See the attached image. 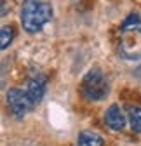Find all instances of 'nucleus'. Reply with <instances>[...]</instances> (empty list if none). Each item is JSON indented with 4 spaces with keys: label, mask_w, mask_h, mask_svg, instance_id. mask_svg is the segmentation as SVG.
<instances>
[{
    "label": "nucleus",
    "mask_w": 141,
    "mask_h": 146,
    "mask_svg": "<svg viewBox=\"0 0 141 146\" xmlns=\"http://www.w3.org/2000/svg\"><path fill=\"white\" fill-rule=\"evenodd\" d=\"M52 17V7L45 0H25L21 7V26L28 33L40 31Z\"/></svg>",
    "instance_id": "f257e3e1"
},
{
    "label": "nucleus",
    "mask_w": 141,
    "mask_h": 146,
    "mask_svg": "<svg viewBox=\"0 0 141 146\" xmlns=\"http://www.w3.org/2000/svg\"><path fill=\"white\" fill-rule=\"evenodd\" d=\"M82 94L89 101H101L108 96V82L98 68H92L82 78Z\"/></svg>",
    "instance_id": "f03ea898"
},
{
    "label": "nucleus",
    "mask_w": 141,
    "mask_h": 146,
    "mask_svg": "<svg viewBox=\"0 0 141 146\" xmlns=\"http://www.w3.org/2000/svg\"><path fill=\"white\" fill-rule=\"evenodd\" d=\"M120 54L126 59H141V26L126 28L120 33Z\"/></svg>",
    "instance_id": "7ed1b4c3"
},
{
    "label": "nucleus",
    "mask_w": 141,
    "mask_h": 146,
    "mask_svg": "<svg viewBox=\"0 0 141 146\" xmlns=\"http://www.w3.org/2000/svg\"><path fill=\"white\" fill-rule=\"evenodd\" d=\"M7 103L16 117H25L30 110L35 106V103L30 99L28 92H23L19 89H9L7 90Z\"/></svg>",
    "instance_id": "20e7f679"
},
{
    "label": "nucleus",
    "mask_w": 141,
    "mask_h": 146,
    "mask_svg": "<svg viewBox=\"0 0 141 146\" xmlns=\"http://www.w3.org/2000/svg\"><path fill=\"white\" fill-rule=\"evenodd\" d=\"M45 85H47V78L42 75V73H37V75H33L30 80H28V87H26V92L30 96V99L39 104L45 94Z\"/></svg>",
    "instance_id": "39448f33"
},
{
    "label": "nucleus",
    "mask_w": 141,
    "mask_h": 146,
    "mask_svg": "<svg viewBox=\"0 0 141 146\" xmlns=\"http://www.w3.org/2000/svg\"><path fill=\"white\" fill-rule=\"evenodd\" d=\"M104 120H106L108 127L113 131H122L124 129V125H126V117L124 113H122V110L118 104H112L108 110H106V113H104Z\"/></svg>",
    "instance_id": "423d86ee"
},
{
    "label": "nucleus",
    "mask_w": 141,
    "mask_h": 146,
    "mask_svg": "<svg viewBox=\"0 0 141 146\" xmlns=\"http://www.w3.org/2000/svg\"><path fill=\"white\" fill-rule=\"evenodd\" d=\"M77 146H103V137L92 131H82L78 134Z\"/></svg>",
    "instance_id": "0eeeda50"
},
{
    "label": "nucleus",
    "mask_w": 141,
    "mask_h": 146,
    "mask_svg": "<svg viewBox=\"0 0 141 146\" xmlns=\"http://www.w3.org/2000/svg\"><path fill=\"white\" fill-rule=\"evenodd\" d=\"M127 111H129V123H131L132 132H141V108L131 106Z\"/></svg>",
    "instance_id": "6e6552de"
},
{
    "label": "nucleus",
    "mask_w": 141,
    "mask_h": 146,
    "mask_svg": "<svg viewBox=\"0 0 141 146\" xmlns=\"http://www.w3.org/2000/svg\"><path fill=\"white\" fill-rule=\"evenodd\" d=\"M12 36H14V31L11 26H2L0 30V47L2 49H7L9 44L12 42Z\"/></svg>",
    "instance_id": "1a4fd4ad"
},
{
    "label": "nucleus",
    "mask_w": 141,
    "mask_h": 146,
    "mask_svg": "<svg viewBox=\"0 0 141 146\" xmlns=\"http://www.w3.org/2000/svg\"><path fill=\"white\" fill-rule=\"evenodd\" d=\"M136 26H141V17L138 14H129V17L124 21V25H122V30H126V28H136Z\"/></svg>",
    "instance_id": "9d476101"
},
{
    "label": "nucleus",
    "mask_w": 141,
    "mask_h": 146,
    "mask_svg": "<svg viewBox=\"0 0 141 146\" xmlns=\"http://www.w3.org/2000/svg\"><path fill=\"white\" fill-rule=\"evenodd\" d=\"M7 14V7H5V0H2V16Z\"/></svg>",
    "instance_id": "9b49d317"
}]
</instances>
